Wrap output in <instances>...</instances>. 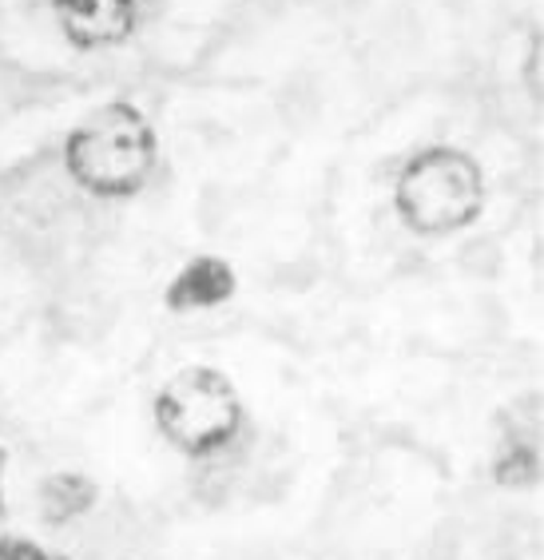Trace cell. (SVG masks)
I'll return each mask as SVG.
<instances>
[{
    "instance_id": "6",
    "label": "cell",
    "mask_w": 544,
    "mask_h": 560,
    "mask_svg": "<svg viewBox=\"0 0 544 560\" xmlns=\"http://www.w3.org/2000/svg\"><path fill=\"white\" fill-rule=\"evenodd\" d=\"M100 505V486L80 469H56L40 481V521L48 528H68Z\"/></svg>"
},
{
    "instance_id": "8",
    "label": "cell",
    "mask_w": 544,
    "mask_h": 560,
    "mask_svg": "<svg viewBox=\"0 0 544 560\" xmlns=\"http://www.w3.org/2000/svg\"><path fill=\"white\" fill-rule=\"evenodd\" d=\"M0 560H72V557L44 549L40 540L21 537V533H4L0 537Z\"/></svg>"
},
{
    "instance_id": "9",
    "label": "cell",
    "mask_w": 544,
    "mask_h": 560,
    "mask_svg": "<svg viewBox=\"0 0 544 560\" xmlns=\"http://www.w3.org/2000/svg\"><path fill=\"white\" fill-rule=\"evenodd\" d=\"M4 477H9V450H4V445H0V517H4Z\"/></svg>"
},
{
    "instance_id": "4",
    "label": "cell",
    "mask_w": 544,
    "mask_h": 560,
    "mask_svg": "<svg viewBox=\"0 0 544 560\" xmlns=\"http://www.w3.org/2000/svg\"><path fill=\"white\" fill-rule=\"evenodd\" d=\"M60 33L80 52L119 48L139 28V0H53Z\"/></svg>"
},
{
    "instance_id": "1",
    "label": "cell",
    "mask_w": 544,
    "mask_h": 560,
    "mask_svg": "<svg viewBox=\"0 0 544 560\" xmlns=\"http://www.w3.org/2000/svg\"><path fill=\"white\" fill-rule=\"evenodd\" d=\"M160 163V136L139 104L112 100L65 136V172L92 199H131Z\"/></svg>"
},
{
    "instance_id": "7",
    "label": "cell",
    "mask_w": 544,
    "mask_h": 560,
    "mask_svg": "<svg viewBox=\"0 0 544 560\" xmlns=\"http://www.w3.org/2000/svg\"><path fill=\"white\" fill-rule=\"evenodd\" d=\"M536 477H541V442H536V433L512 430L505 438L501 453H497V462H493V481L501 489H529L536 486Z\"/></svg>"
},
{
    "instance_id": "2",
    "label": "cell",
    "mask_w": 544,
    "mask_h": 560,
    "mask_svg": "<svg viewBox=\"0 0 544 560\" xmlns=\"http://www.w3.org/2000/svg\"><path fill=\"white\" fill-rule=\"evenodd\" d=\"M489 187L470 151L433 143L414 151L394 179V211L414 235L441 238L473 226L485 211Z\"/></svg>"
},
{
    "instance_id": "5",
    "label": "cell",
    "mask_w": 544,
    "mask_h": 560,
    "mask_svg": "<svg viewBox=\"0 0 544 560\" xmlns=\"http://www.w3.org/2000/svg\"><path fill=\"white\" fill-rule=\"evenodd\" d=\"M239 291L235 267L219 255H195L180 267V275L167 282L163 291V306L171 314H195V311H215L231 302Z\"/></svg>"
},
{
    "instance_id": "3",
    "label": "cell",
    "mask_w": 544,
    "mask_h": 560,
    "mask_svg": "<svg viewBox=\"0 0 544 560\" xmlns=\"http://www.w3.org/2000/svg\"><path fill=\"white\" fill-rule=\"evenodd\" d=\"M155 430L175 453L204 462L223 453L243 430L239 386L215 366H183L167 377L151 401Z\"/></svg>"
}]
</instances>
